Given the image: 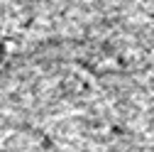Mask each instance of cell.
Masks as SVG:
<instances>
[{
    "mask_svg": "<svg viewBox=\"0 0 154 152\" xmlns=\"http://www.w3.org/2000/svg\"><path fill=\"white\" fill-rule=\"evenodd\" d=\"M3 59H5V47L0 44V62H3Z\"/></svg>",
    "mask_w": 154,
    "mask_h": 152,
    "instance_id": "1",
    "label": "cell"
}]
</instances>
